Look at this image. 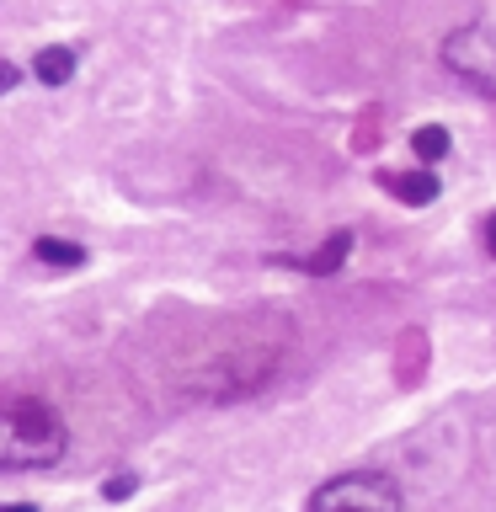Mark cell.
Returning <instances> with one entry per match:
<instances>
[{
    "mask_svg": "<svg viewBox=\"0 0 496 512\" xmlns=\"http://www.w3.org/2000/svg\"><path fill=\"white\" fill-rule=\"evenodd\" d=\"M70 454V427L48 400H0V470H48Z\"/></svg>",
    "mask_w": 496,
    "mask_h": 512,
    "instance_id": "1",
    "label": "cell"
},
{
    "mask_svg": "<svg viewBox=\"0 0 496 512\" xmlns=\"http://www.w3.org/2000/svg\"><path fill=\"white\" fill-rule=\"evenodd\" d=\"M438 59H443V70L454 75L459 86H470V91H480V96L496 102V22L454 27L438 43Z\"/></svg>",
    "mask_w": 496,
    "mask_h": 512,
    "instance_id": "2",
    "label": "cell"
},
{
    "mask_svg": "<svg viewBox=\"0 0 496 512\" xmlns=\"http://www.w3.org/2000/svg\"><path fill=\"white\" fill-rule=\"evenodd\" d=\"M406 496L384 470H347L331 475L326 486H315L310 512H400Z\"/></svg>",
    "mask_w": 496,
    "mask_h": 512,
    "instance_id": "3",
    "label": "cell"
},
{
    "mask_svg": "<svg viewBox=\"0 0 496 512\" xmlns=\"http://www.w3.org/2000/svg\"><path fill=\"white\" fill-rule=\"evenodd\" d=\"M347 251H352V230H331V235H326V246H320L315 256H272V262L299 267V272H310V278H331V272H342Z\"/></svg>",
    "mask_w": 496,
    "mask_h": 512,
    "instance_id": "4",
    "label": "cell"
},
{
    "mask_svg": "<svg viewBox=\"0 0 496 512\" xmlns=\"http://www.w3.org/2000/svg\"><path fill=\"white\" fill-rule=\"evenodd\" d=\"M379 187L384 192H395L400 203H411V208H427V203H438V171H379Z\"/></svg>",
    "mask_w": 496,
    "mask_h": 512,
    "instance_id": "5",
    "label": "cell"
},
{
    "mask_svg": "<svg viewBox=\"0 0 496 512\" xmlns=\"http://www.w3.org/2000/svg\"><path fill=\"white\" fill-rule=\"evenodd\" d=\"M75 64H80V54L70 43H54V48H38V59H32V80H38V86H70L75 80Z\"/></svg>",
    "mask_w": 496,
    "mask_h": 512,
    "instance_id": "6",
    "label": "cell"
},
{
    "mask_svg": "<svg viewBox=\"0 0 496 512\" xmlns=\"http://www.w3.org/2000/svg\"><path fill=\"white\" fill-rule=\"evenodd\" d=\"M32 256H38L43 267H59V272H75V267H86V246L80 240H59V235H38L32 240Z\"/></svg>",
    "mask_w": 496,
    "mask_h": 512,
    "instance_id": "7",
    "label": "cell"
},
{
    "mask_svg": "<svg viewBox=\"0 0 496 512\" xmlns=\"http://www.w3.org/2000/svg\"><path fill=\"white\" fill-rule=\"evenodd\" d=\"M411 150H416V160H422V166H438V160L454 150V134H448L443 123H422L411 134Z\"/></svg>",
    "mask_w": 496,
    "mask_h": 512,
    "instance_id": "8",
    "label": "cell"
},
{
    "mask_svg": "<svg viewBox=\"0 0 496 512\" xmlns=\"http://www.w3.org/2000/svg\"><path fill=\"white\" fill-rule=\"evenodd\" d=\"M134 491H139V475H134V470L112 475L107 486H102V496H107V502H128V496H134Z\"/></svg>",
    "mask_w": 496,
    "mask_h": 512,
    "instance_id": "9",
    "label": "cell"
},
{
    "mask_svg": "<svg viewBox=\"0 0 496 512\" xmlns=\"http://www.w3.org/2000/svg\"><path fill=\"white\" fill-rule=\"evenodd\" d=\"M11 86H22V70H16L11 59H0V96H6Z\"/></svg>",
    "mask_w": 496,
    "mask_h": 512,
    "instance_id": "10",
    "label": "cell"
},
{
    "mask_svg": "<svg viewBox=\"0 0 496 512\" xmlns=\"http://www.w3.org/2000/svg\"><path fill=\"white\" fill-rule=\"evenodd\" d=\"M486 251H491V256H496V214H491V219H486Z\"/></svg>",
    "mask_w": 496,
    "mask_h": 512,
    "instance_id": "11",
    "label": "cell"
},
{
    "mask_svg": "<svg viewBox=\"0 0 496 512\" xmlns=\"http://www.w3.org/2000/svg\"><path fill=\"white\" fill-rule=\"evenodd\" d=\"M0 512H38L32 502H0Z\"/></svg>",
    "mask_w": 496,
    "mask_h": 512,
    "instance_id": "12",
    "label": "cell"
}]
</instances>
